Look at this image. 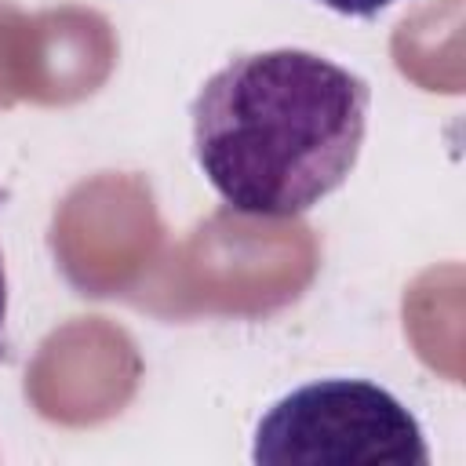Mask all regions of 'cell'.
Here are the masks:
<instances>
[{
    "label": "cell",
    "mask_w": 466,
    "mask_h": 466,
    "mask_svg": "<svg viewBox=\"0 0 466 466\" xmlns=\"http://www.w3.org/2000/svg\"><path fill=\"white\" fill-rule=\"evenodd\" d=\"M368 106L371 87L313 51L237 55L189 106L193 157L233 211L291 218L350 178Z\"/></svg>",
    "instance_id": "6da1fadb"
},
{
    "label": "cell",
    "mask_w": 466,
    "mask_h": 466,
    "mask_svg": "<svg viewBox=\"0 0 466 466\" xmlns=\"http://www.w3.org/2000/svg\"><path fill=\"white\" fill-rule=\"evenodd\" d=\"M258 466H430L419 419L368 379H320L280 397L255 430Z\"/></svg>",
    "instance_id": "7a4b0ae2"
},
{
    "label": "cell",
    "mask_w": 466,
    "mask_h": 466,
    "mask_svg": "<svg viewBox=\"0 0 466 466\" xmlns=\"http://www.w3.org/2000/svg\"><path fill=\"white\" fill-rule=\"evenodd\" d=\"M317 4H324L339 15H350V18H375L382 7H390L397 0H317Z\"/></svg>",
    "instance_id": "3957f363"
},
{
    "label": "cell",
    "mask_w": 466,
    "mask_h": 466,
    "mask_svg": "<svg viewBox=\"0 0 466 466\" xmlns=\"http://www.w3.org/2000/svg\"><path fill=\"white\" fill-rule=\"evenodd\" d=\"M7 193L0 189V208H4ZM4 324H7V277H4V255H0V357L7 353V335H4Z\"/></svg>",
    "instance_id": "277c9868"
}]
</instances>
